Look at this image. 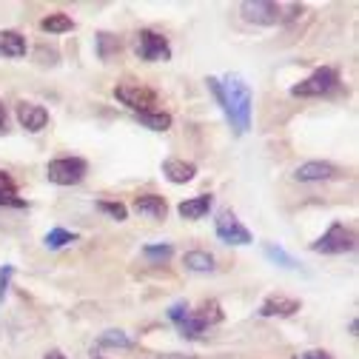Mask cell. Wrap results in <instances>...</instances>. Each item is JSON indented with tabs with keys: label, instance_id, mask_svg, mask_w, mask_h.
Here are the masks:
<instances>
[{
	"label": "cell",
	"instance_id": "cell-1",
	"mask_svg": "<svg viewBox=\"0 0 359 359\" xmlns=\"http://www.w3.org/2000/svg\"><path fill=\"white\" fill-rule=\"evenodd\" d=\"M205 83L211 88V95L217 97V103L222 106V111H226L229 123L237 128V134H245L251 128V106H254V95L245 77L243 74H229L226 80L208 77Z\"/></svg>",
	"mask_w": 359,
	"mask_h": 359
},
{
	"label": "cell",
	"instance_id": "cell-2",
	"mask_svg": "<svg viewBox=\"0 0 359 359\" xmlns=\"http://www.w3.org/2000/svg\"><path fill=\"white\" fill-rule=\"evenodd\" d=\"M240 12L248 23H257V26H277V23H285V20H294L302 15V6L299 4H271V0H245L240 4Z\"/></svg>",
	"mask_w": 359,
	"mask_h": 359
},
{
	"label": "cell",
	"instance_id": "cell-3",
	"mask_svg": "<svg viewBox=\"0 0 359 359\" xmlns=\"http://www.w3.org/2000/svg\"><path fill=\"white\" fill-rule=\"evenodd\" d=\"M131 49L140 60L146 63H165L171 60V43L168 37H163L154 29H140L137 34L131 37Z\"/></svg>",
	"mask_w": 359,
	"mask_h": 359
},
{
	"label": "cell",
	"instance_id": "cell-4",
	"mask_svg": "<svg viewBox=\"0 0 359 359\" xmlns=\"http://www.w3.org/2000/svg\"><path fill=\"white\" fill-rule=\"evenodd\" d=\"M114 97H117L126 109L137 111V114L154 111V106L160 103V100H157V92H151V88L143 86V83H131V80H123V83L114 86Z\"/></svg>",
	"mask_w": 359,
	"mask_h": 359
},
{
	"label": "cell",
	"instance_id": "cell-5",
	"mask_svg": "<svg viewBox=\"0 0 359 359\" xmlns=\"http://www.w3.org/2000/svg\"><path fill=\"white\" fill-rule=\"evenodd\" d=\"M337 86H339L337 69L323 66V69L313 72L311 77H305L302 83L291 86V95H294V97H323V95H331Z\"/></svg>",
	"mask_w": 359,
	"mask_h": 359
},
{
	"label": "cell",
	"instance_id": "cell-6",
	"mask_svg": "<svg viewBox=\"0 0 359 359\" xmlns=\"http://www.w3.org/2000/svg\"><path fill=\"white\" fill-rule=\"evenodd\" d=\"M86 171H88V163L80 157H60L46 165V177L55 186H77L86 177Z\"/></svg>",
	"mask_w": 359,
	"mask_h": 359
},
{
	"label": "cell",
	"instance_id": "cell-7",
	"mask_svg": "<svg viewBox=\"0 0 359 359\" xmlns=\"http://www.w3.org/2000/svg\"><path fill=\"white\" fill-rule=\"evenodd\" d=\"M356 248V234L351 229H345L342 222H334V226L311 245V251L317 254H348Z\"/></svg>",
	"mask_w": 359,
	"mask_h": 359
},
{
	"label": "cell",
	"instance_id": "cell-8",
	"mask_svg": "<svg viewBox=\"0 0 359 359\" xmlns=\"http://www.w3.org/2000/svg\"><path fill=\"white\" fill-rule=\"evenodd\" d=\"M214 231H217V237L226 243V245H248V243H254L251 231L237 219V214H234L231 208H226V211H219V214H217V219H214Z\"/></svg>",
	"mask_w": 359,
	"mask_h": 359
},
{
	"label": "cell",
	"instance_id": "cell-9",
	"mask_svg": "<svg viewBox=\"0 0 359 359\" xmlns=\"http://www.w3.org/2000/svg\"><path fill=\"white\" fill-rule=\"evenodd\" d=\"M18 123H20L26 131L37 134V131H43V128L49 126V111L43 109V106H37V103L20 100V103H18Z\"/></svg>",
	"mask_w": 359,
	"mask_h": 359
},
{
	"label": "cell",
	"instance_id": "cell-10",
	"mask_svg": "<svg viewBox=\"0 0 359 359\" xmlns=\"http://www.w3.org/2000/svg\"><path fill=\"white\" fill-rule=\"evenodd\" d=\"M339 174V168L334 163H320V160H311V163H302L294 177L299 183H323V180H334Z\"/></svg>",
	"mask_w": 359,
	"mask_h": 359
},
{
	"label": "cell",
	"instance_id": "cell-11",
	"mask_svg": "<svg viewBox=\"0 0 359 359\" xmlns=\"http://www.w3.org/2000/svg\"><path fill=\"white\" fill-rule=\"evenodd\" d=\"M299 311V299H291V297H283V294H274L268 297L262 305H259V317H294Z\"/></svg>",
	"mask_w": 359,
	"mask_h": 359
},
{
	"label": "cell",
	"instance_id": "cell-12",
	"mask_svg": "<svg viewBox=\"0 0 359 359\" xmlns=\"http://www.w3.org/2000/svg\"><path fill=\"white\" fill-rule=\"evenodd\" d=\"M163 174H165L168 183L183 186V183H191V180H194L197 165H194V163H186V160L171 157V160H165V163H163Z\"/></svg>",
	"mask_w": 359,
	"mask_h": 359
},
{
	"label": "cell",
	"instance_id": "cell-13",
	"mask_svg": "<svg viewBox=\"0 0 359 359\" xmlns=\"http://www.w3.org/2000/svg\"><path fill=\"white\" fill-rule=\"evenodd\" d=\"M134 211L143 217H151V219H165L168 203L160 194H140V197H134Z\"/></svg>",
	"mask_w": 359,
	"mask_h": 359
},
{
	"label": "cell",
	"instance_id": "cell-14",
	"mask_svg": "<svg viewBox=\"0 0 359 359\" xmlns=\"http://www.w3.org/2000/svg\"><path fill=\"white\" fill-rule=\"evenodd\" d=\"M211 205H214V197H211V194H197V197H191V200L180 203L177 211H180V217H183V219H203V217L211 211Z\"/></svg>",
	"mask_w": 359,
	"mask_h": 359
},
{
	"label": "cell",
	"instance_id": "cell-15",
	"mask_svg": "<svg viewBox=\"0 0 359 359\" xmlns=\"http://www.w3.org/2000/svg\"><path fill=\"white\" fill-rule=\"evenodd\" d=\"M26 37L20 32H0V57H26Z\"/></svg>",
	"mask_w": 359,
	"mask_h": 359
},
{
	"label": "cell",
	"instance_id": "cell-16",
	"mask_svg": "<svg viewBox=\"0 0 359 359\" xmlns=\"http://www.w3.org/2000/svg\"><path fill=\"white\" fill-rule=\"evenodd\" d=\"M0 205H6V208H26V200L18 194V186H15L12 174H6L4 168H0Z\"/></svg>",
	"mask_w": 359,
	"mask_h": 359
},
{
	"label": "cell",
	"instance_id": "cell-17",
	"mask_svg": "<svg viewBox=\"0 0 359 359\" xmlns=\"http://www.w3.org/2000/svg\"><path fill=\"white\" fill-rule=\"evenodd\" d=\"M194 317L200 320V325L203 328H211V325H217V323H222V308H219V302L217 299H205L203 305H200V311H194Z\"/></svg>",
	"mask_w": 359,
	"mask_h": 359
},
{
	"label": "cell",
	"instance_id": "cell-18",
	"mask_svg": "<svg viewBox=\"0 0 359 359\" xmlns=\"http://www.w3.org/2000/svg\"><path fill=\"white\" fill-rule=\"evenodd\" d=\"M183 265L189 268V271H197V274H208L214 271V257L208 251H189L183 257Z\"/></svg>",
	"mask_w": 359,
	"mask_h": 359
},
{
	"label": "cell",
	"instance_id": "cell-19",
	"mask_svg": "<svg viewBox=\"0 0 359 359\" xmlns=\"http://www.w3.org/2000/svg\"><path fill=\"white\" fill-rule=\"evenodd\" d=\"M40 29L43 32H52V34H63V32H72L74 29V20L63 12H55V15H46L40 20Z\"/></svg>",
	"mask_w": 359,
	"mask_h": 359
},
{
	"label": "cell",
	"instance_id": "cell-20",
	"mask_svg": "<svg viewBox=\"0 0 359 359\" xmlns=\"http://www.w3.org/2000/svg\"><path fill=\"white\" fill-rule=\"evenodd\" d=\"M137 120L151 131H168L171 128V114L168 111H143V114H137Z\"/></svg>",
	"mask_w": 359,
	"mask_h": 359
},
{
	"label": "cell",
	"instance_id": "cell-21",
	"mask_svg": "<svg viewBox=\"0 0 359 359\" xmlns=\"http://www.w3.org/2000/svg\"><path fill=\"white\" fill-rule=\"evenodd\" d=\"M171 254H174L171 243H151V245L143 248V257H146L151 265H163V262H168Z\"/></svg>",
	"mask_w": 359,
	"mask_h": 359
},
{
	"label": "cell",
	"instance_id": "cell-22",
	"mask_svg": "<svg viewBox=\"0 0 359 359\" xmlns=\"http://www.w3.org/2000/svg\"><path fill=\"white\" fill-rule=\"evenodd\" d=\"M262 251H265V257L271 259V262H277V265H283V268H297V259L291 257V254H285L280 245H274V243H265L262 245Z\"/></svg>",
	"mask_w": 359,
	"mask_h": 359
},
{
	"label": "cell",
	"instance_id": "cell-23",
	"mask_svg": "<svg viewBox=\"0 0 359 359\" xmlns=\"http://www.w3.org/2000/svg\"><path fill=\"white\" fill-rule=\"evenodd\" d=\"M74 240H77V234H74V231H66V229H52L43 243H46V248L57 251V248H63V245H69V243H74Z\"/></svg>",
	"mask_w": 359,
	"mask_h": 359
},
{
	"label": "cell",
	"instance_id": "cell-24",
	"mask_svg": "<svg viewBox=\"0 0 359 359\" xmlns=\"http://www.w3.org/2000/svg\"><path fill=\"white\" fill-rule=\"evenodd\" d=\"M97 211L109 214V217L117 219V222H123V219L128 217V208H126L123 203H111V200H100V203H97Z\"/></svg>",
	"mask_w": 359,
	"mask_h": 359
},
{
	"label": "cell",
	"instance_id": "cell-25",
	"mask_svg": "<svg viewBox=\"0 0 359 359\" xmlns=\"http://www.w3.org/2000/svg\"><path fill=\"white\" fill-rule=\"evenodd\" d=\"M100 345H103V348H131L134 342H131L123 331H106V334L100 337Z\"/></svg>",
	"mask_w": 359,
	"mask_h": 359
},
{
	"label": "cell",
	"instance_id": "cell-26",
	"mask_svg": "<svg viewBox=\"0 0 359 359\" xmlns=\"http://www.w3.org/2000/svg\"><path fill=\"white\" fill-rule=\"evenodd\" d=\"M97 43H100V57H103V60L111 55V49L120 52V40H117L114 34H106V32H103V34H97Z\"/></svg>",
	"mask_w": 359,
	"mask_h": 359
},
{
	"label": "cell",
	"instance_id": "cell-27",
	"mask_svg": "<svg viewBox=\"0 0 359 359\" xmlns=\"http://www.w3.org/2000/svg\"><path fill=\"white\" fill-rule=\"evenodd\" d=\"M12 274H15V268H12V265H4V268H0V302H4V297H6V291H9V280H12Z\"/></svg>",
	"mask_w": 359,
	"mask_h": 359
},
{
	"label": "cell",
	"instance_id": "cell-28",
	"mask_svg": "<svg viewBox=\"0 0 359 359\" xmlns=\"http://www.w3.org/2000/svg\"><path fill=\"white\" fill-rule=\"evenodd\" d=\"M297 359H334L328 351H320V348H313V351H305V353H299Z\"/></svg>",
	"mask_w": 359,
	"mask_h": 359
},
{
	"label": "cell",
	"instance_id": "cell-29",
	"mask_svg": "<svg viewBox=\"0 0 359 359\" xmlns=\"http://www.w3.org/2000/svg\"><path fill=\"white\" fill-rule=\"evenodd\" d=\"M6 128V109H4V103H0V131Z\"/></svg>",
	"mask_w": 359,
	"mask_h": 359
},
{
	"label": "cell",
	"instance_id": "cell-30",
	"mask_svg": "<svg viewBox=\"0 0 359 359\" xmlns=\"http://www.w3.org/2000/svg\"><path fill=\"white\" fill-rule=\"evenodd\" d=\"M46 359H66V356H63L60 351H49V353H46Z\"/></svg>",
	"mask_w": 359,
	"mask_h": 359
},
{
	"label": "cell",
	"instance_id": "cell-31",
	"mask_svg": "<svg viewBox=\"0 0 359 359\" xmlns=\"http://www.w3.org/2000/svg\"><path fill=\"white\" fill-rule=\"evenodd\" d=\"M95 359H100V356H95Z\"/></svg>",
	"mask_w": 359,
	"mask_h": 359
}]
</instances>
